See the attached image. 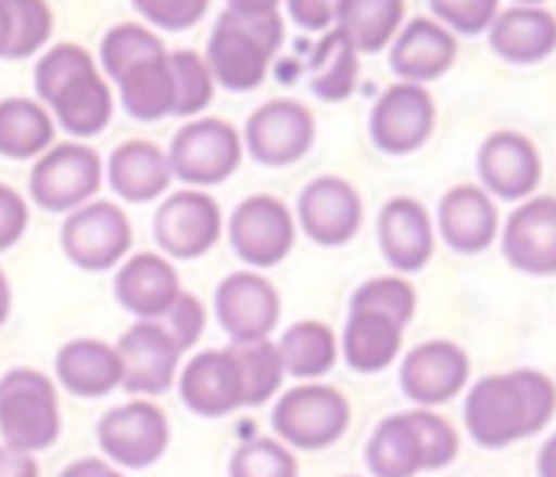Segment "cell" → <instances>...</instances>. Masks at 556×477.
I'll return each mask as SVG.
<instances>
[{
    "instance_id": "6da1fadb",
    "label": "cell",
    "mask_w": 556,
    "mask_h": 477,
    "mask_svg": "<svg viewBox=\"0 0 556 477\" xmlns=\"http://www.w3.org/2000/svg\"><path fill=\"white\" fill-rule=\"evenodd\" d=\"M37 102L53 115V121L86 141L102 134L115 115L112 82L102 76L99 63L79 43L50 47L34 69Z\"/></svg>"
},
{
    "instance_id": "7a4b0ae2",
    "label": "cell",
    "mask_w": 556,
    "mask_h": 477,
    "mask_svg": "<svg viewBox=\"0 0 556 477\" xmlns=\"http://www.w3.org/2000/svg\"><path fill=\"white\" fill-rule=\"evenodd\" d=\"M556 412V386L536 370L484 376L465 399V428L484 448H504L540 431Z\"/></svg>"
},
{
    "instance_id": "3957f363",
    "label": "cell",
    "mask_w": 556,
    "mask_h": 477,
    "mask_svg": "<svg viewBox=\"0 0 556 477\" xmlns=\"http://www.w3.org/2000/svg\"><path fill=\"white\" fill-rule=\"evenodd\" d=\"M286 21L282 14H232L223 11L206 40V69L216 86L229 92H252L265 82L275 53L282 50Z\"/></svg>"
},
{
    "instance_id": "277c9868",
    "label": "cell",
    "mask_w": 556,
    "mask_h": 477,
    "mask_svg": "<svg viewBox=\"0 0 556 477\" xmlns=\"http://www.w3.org/2000/svg\"><path fill=\"white\" fill-rule=\"evenodd\" d=\"M458 454V431L448 418L413 409L383 418L367 441V467L374 477H416L439 470Z\"/></svg>"
},
{
    "instance_id": "5b68a950",
    "label": "cell",
    "mask_w": 556,
    "mask_h": 477,
    "mask_svg": "<svg viewBox=\"0 0 556 477\" xmlns=\"http://www.w3.org/2000/svg\"><path fill=\"white\" fill-rule=\"evenodd\" d=\"M63 431L53 376L17 366L0 376V438L17 451H47Z\"/></svg>"
},
{
    "instance_id": "8992f818",
    "label": "cell",
    "mask_w": 556,
    "mask_h": 477,
    "mask_svg": "<svg viewBox=\"0 0 556 477\" xmlns=\"http://www.w3.org/2000/svg\"><path fill=\"white\" fill-rule=\"evenodd\" d=\"M170 177L184 180L190 190L226 183L242 164V134L226 118H190L164 151Z\"/></svg>"
},
{
    "instance_id": "52a82bcc",
    "label": "cell",
    "mask_w": 556,
    "mask_h": 477,
    "mask_svg": "<svg viewBox=\"0 0 556 477\" xmlns=\"http://www.w3.org/2000/svg\"><path fill=\"white\" fill-rule=\"evenodd\" d=\"M351 425V402L341 389L325 383H302L271 409V428L282 444L302 451L331 448Z\"/></svg>"
},
{
    "instance_id": "ba28073f",
    "label": "cell",
    "mask_w": 556,
    "mask_h": 477,
    "mask_svg": "<svg viewBox=\"0 0 556 477\" xmlns=\"http://www.w3.org/2000/svg\"><path fill=\"white\" fill-rule=\"evenodd\" d=\"M226 232L239 262H245L255 272V269H275L289 259V253L295 249L299 222L289 203L268 193H255L232 209Z\"/></svg>"
},
{
    "instance_id": "9c48e42d",
    "label": "cell",
    "mask_w": 556,
    "mask_h": 477,
    "mask_svg": "<svg viewBox=\"0 0 556 477\" xmlns=\"http://www.w3.org/2000/svg\"><path fill=\"white\" fill-rule=\"evenodd\" d=\"M105 180V164L83 141L53 144L30 170V199L47 212H73L86 206Z\"/></svg>"
},
{
    "instance_id": "30bf717a",
    "label": "cell",
    "mask_w": 556,
    "mask_h": 477,
    "mask_svg": "<svg viewBox=\"0 0 556 477\" xmlns=\"http://www.w3.org/2000/svg\"><path fill=\"white\" fill-rule=\"evenodd\" d=\"M60 243L66 259L83 272H109L128 259L131 219L118 203L89 199L63 222Z\"/></svg>"
},
{
    "instance_id": "8fae6325",
    "label": "cell",
    "mask_w": 556,
    "mask_h": 477,
    "mask_svg": "<svg viewBox=\"0 0 556 477\" xmlns=\"http://www.w3.org/2000/svg\"><path fill=\"white\" fill-rule=\"evenodd\" d=\"M315 134L318 125L308 105L299 99H271L249 115L242 128V147L265 167H289L312 151Z\"/></svg>"
},
{
    "instance_id": "7c38bea8",
    "label": "cell",
    "mask_w": 556,
    "mask_h": 477,
    "mask_svg": "<svg viewBox=\"0 0 556 477\" xmlns=\"http://www.w3.org/2000/svg\"><path fill=\"white\" fill-rule=\"evenodd\" d=\"M96 438L112 464L141 470L164 457L170 441V425L157 402L131 399L99 418Z\"/></svg>"
},
{
    "instance_id": "4fadbf2b",
    "label": "cell",
    "mask_w": 556,
    "mask_h": 477,
    "mask_svg": "<svg viewBox=\"0 0 556 477\" xmlns=\"http://www.w3.org/2000/svg\"><path fill=\"white\" fill-rule=\"evenodd\" d=\"M223 235L219 203L206 190H177L154 212V243L164 256L190 262L206 256Z\"/></svg>"
},
{
    "instance_id": "5bb4252c",
    "label": "cell",
    "mask_w": 556,
    "mask_h": 477,
    "mask_svg": "<svg viewBox=\"0 0 556 477\" xmlns=\"http://www.w3.org/2000/svg\"><path fill=\"white\" fill-rule=\"evenodd\" d=\"M435 131V99L426 86L396 82L370 112V141L393 157L419 151Z\"/></svg>"
},
{
    "instance_id": "9a60e30c",
    "label": "cell",
    "mask_w": 556,
    "mask_h": 477,
    "mask_svg": "<svg viewBox=\"0 0 556 477\" xmlns=\"http://www.w3.org/2000/svg\"><path fill=\"white\" fill-rule=\"evenodd\" d=\"M213 314L232 344L268 340L282 314L275 285L258 272H232L219 282L213 295Z\"/></svg>"
},
{
    "instance_id": "2e32d148",
    "label": "cell",
    "mask_w": 556,
    "mask_h": 477,
    "mask_svg": "<svg viewBox=\"0 0 556 477\" xmlns=\"http://www.w3.org/2000/svg\"><path fill=\"white\" fill-rule=\"evenodd\" d=\"M295 219L318 246H348L364 225V199L344 177H315L295 206Z\"/></svg>"
},
{
    "instance_id": "e0dca14e",
    "label": "cell",
    "mask_w": 556,
    "mask_h": 477,
    "mask_svg": "<svg viewBox=\"0 0 556 477\" xmlns=\"http://www.w3.org/2000/svg\"><path fill=\"white\" fill-rule=\"evenodd\" d=\"M118 357H122V389L135 396H161L177 383L180 373V357L184 350L174 344V337L164 331L161 321H135L122 340H118Z\"/></svg>"
},
{
    "instance_id": "ac0fdd59",
    "label": "cell",
    "mask_w": 556,
    "mask_h": 477,
    "mask_svg": "<svg viewBox=\"0 0 556 477\" xmlns=\"http://www.w3.org/2000/svg\"><path fill=\"white\" fill-rule=\"evenodd\" d=\"M180 402L203 418H219L245 405L242 370L232 347L203 350L177 373Z\"/></svg>"
},
{
    "instance_id": "d6986e66",
    "label": "cell",
    "mask_w": 556,
    "mask_h": 477,
    "mask_svg": "<svg viewBox=\"0 0 556 477\" xmlns=\"http://www.w3.org/2000/svg\"><path fill=\"white\" fill-rule=\"evenodd\" d=\"M380 253L393 272L413 275L429 266L435 253V225L429 209L413 196H393L383 203L377 219Z\"/></svg>"
},
{
    "instance_id": "ffe728a7",
    "label": "cell",
    "mask_w": 556,
    "mask_h": 477,
    "mask_svg": "<svg viewBox=\"0 0 556 477\" xmlns=\"http://www.w3.org/2000/svg\"><path fill=\"white\" fill-rule=\"evenodd\" d=\"M504 259L527 275H556V196L523 199L501 235Z\"/></svg>"
},
{
    "instance_id": "44dd1931",
    "label": "cell",
    "mask_w": 556,
    "mask_h": 477,
    "mask_svg": "<svg viewBox=\"0 0 556 477\" xmlns=\"http://www.w3.org/2000/svg\"><path fill=\"white\" fill-rule=\"evenodd\" d=\"M478 177L484 193L501 199H527L543 177V164L530 138L517 131H494L478 151Z\"/></svg>"
},
{
    "instance_id": "7402d4cb",
    "label": "cell",
    "mask_w": 556,
    "mask_h": 477,
    "mask_svg": "<svg viewBox=\"0 0 556 477\" xmlns=\"http://www.w3.org/2000/svg\"><path fill=\"white\" fill-rule=\"evenodd\" d=\"M465 383H468V357L452 340H426L413 347L400 366L403 392L422 409L448 402L465 389Z\"/></svg>"
},
{
    "instance_id": "603a6c76",
    "label": "cell",
    "mask_w": 556,
    "mask_h": 477,
    "mask_svg": "<svg viewBox=\"0 0 556 477\" xmlns=\"http://www.w3.org/2000/svg\"><path fill=\"white\" fill-rule=\"evenodd\" d=\"M184 295L177 269L157 253H135L115 272V298L138 321H157Z\"/></svg>"
},
{
    "instance_id": "cb8c5ba5",
    "label": "cell",
    "mask_w": 556,
    "mask_h": 477,
    "mask_svg": "<svg viewBox=\"0 0 556 477\" xmlns=\"http://www.w3.org/2000/svg\"><path fill=\"white\" fill-rule=\"evenodd\" d=\"M458 56V40L442 24L429 17H416L403 24L396 40L390 43V69L400 76V82L426 86L432 79H442Z\"/></svg>"
},
{
    "instance_id": "d4e9b609",
    "label": "cell",
    "mask_w": 556,
    "mask_h": 477,
    "mask_svg": "<svg viewBox=\"0 0 556 477\" xmlns=\"http://www.w3.org/2000/svg\"><path fill=\"white\" fill-rule=\"evenodd\" d=\"M439 235L462 256L484 253L497 235V209L491 196L471 183L452 186L439 199Z\"/></svg>"
},
{
    "instance_id": "484cf974",
    "label": "cell",
    "mask_w": 556,
    "mask_h": 477,
    "mask_svg": "<svg viewBox=\"0 0 556 477\" xmlns=\"http://www.w3.org/2000/svg\"><path fill=\"white\" fill-rule=\"evenodd\" d=\"M491 53L514 66H533L556 53V17L543 8L497 11L488 27Z\"/></svg>"
},
{
    "instance_id": "4316f807",
    "label": "cell",
    "mask_w": 556,
    "mask_h": 477,
    "mask_svg": "<svg viewBox=\"0 0 556 477\" xmlns=\"http://www.w3.org/2000/svg\"><path fill=\"white\" fill-rule=\"evenodd\" d=\"M122 357L115 347L96 337H79L56 353V383L83 399H102L122 386Z\"/></svg>"
},
{
    "instance_id": "83f0119b",
    "label": "cell",
    "mask_w": 556,
    "mask_h": 477,
    "mask_svg": "<svg viewBox=\"0 0 556 477\" xmlns=\"http://www.w3.org/2000/svg\"><path fill=\"white\" fill-rule=\"evenodd\" d=\"M105 177H109L112 193H118L128 203H151L161 193H167L174 180L167 154L154 141H144V138L118 144L109 154Z\"/></svg>"
},
{
    "instance_id": "f1b7e54d",
    "label": "cell",
    "mask_w": 556,
    "mask_h": 477,
    "mask_svg": "<svg viewBox=\"0 0 556 477\" xmlns=\"http://www.w3.org/2000/svg\"><path fill=\"white\" fill-rule=\"evenodd\" d=\"M400 347H403V324L400 321H393L387 314H377V311L351 308L338 350L344 353V363L354 373H380V370H387L396 360Z\"/></svg>"
},
{
    "instance_id": "f546056e",
    "label": "cell",
    "mask_w": 556,
    "mask_h": 477,
    "mask_svg": "<svg viewBox=\"0 0 556 477\" xmlns=\"http://www.w3.org/2000/svg\"><path fill=\"white\" fill-rule=\"evenodd\" d=\"M56 121L53 115L27 95H14L0 102V157L30 160L53 147Z\"/></svg>"
},
{
    "instance_id": "4dcf8cb0",
    "label": "cell",
    "mask_w": 556,
    "mask_h": 477,
    "mask_svg": "<svg viewBox=\"0 0 556 477\" xmlns=\"http://www.w3.org/2000/svg\"><path fill=\"white\" fill-rule=\"evenodd\" d=\"M406 21V0H341L338 30L357 53L387 50Z\"/></svg>"
},
{
    "instance_id": "1f68e13d",
    "label": "cell",
    "mask_w": 556,
    "mask_h": 477,
    "mask_svg": "<svg viewBox=\"0 0 556 477\" xmlns=\"http://www.w3.org/2000/svg\"><path fill=\"white\" fill-rule=\"evenodd\" d=\"M361 53L351 47V40L331 27L328 34H321L312 63H308V89L312 95H318L321 102H344L354 95L357 89V76H361Z\"/></svg>"
},
{
    "instance_id": "d6a6232c",
    "label": "cell",
    "mask_w": 556,
    "mask_h": 477,
    "mask_svg": "<svg viewBox=\"0 0 556 477\" xmlns=\"http://www.w3.org/2000/svg\"><path fill=\"white\" fill-rule=\"evenodd\" d=\"M115 89L125 112L138 121H161L174 115V76L167 53L131 66L122 79H115Z\"/></svg>"
},
{
    "instance_id": "836d02e7",
    "label": "cell",
    "mask_w": 556,
    "mask_h": 477,
    "mask_svg": "<svg viewBox=\"0 0 556 477\" xmlns=\"http://www.w3.org/2000/svg\"><path fill=\"white\" fill-rule=\"evenodd\" d=\"M278 360H282V370L312 383L318 376H325L334 363H338V337L328 324L321 321H299L292 324L282 340L275 344Z\"/></svg>"
},
{
    "instance_id": "e575fe53",
    "label": "cell",
    "mask_w": 556,
    "mask_h": 477,
    "mask_svg": "<svg viewBox=\"0 0 556 477\" xmlns=\"http://www.w3.org/2000/svg\"><path fill=\"white\" fill-rule=\"evenodd\" d=\"M167 47L157 37V30L144 27V24H115L99 47V69L109 82L122 79L131 66L164 56Z\"/></svg>"
},
{
    "instance_id": "d590c367",
    "label": "cell",
    "mask_w": 556,
    "mask_h": 477,
    "mask_svg": "<svg viewBox=\"0 0 556 477\" xmlns=\"http://www.w3.org/2000/svg\"><path fill=\"white\" fill-rule=\"evenodd\" d=\"M170 76H174V115L193 118L206 112L216 95V82L206 69V60L197 50H174L167 53Z\"/></svg>"
},
{
    "instance_id": "8d00e7d4",
    "label": "cell",
    "mask_w": 556,
    "mask_h": 477,
    "mask_svg": "<svg viewBox=\"0 0 556 477\" xmlns=\"http://www.w3.org/2000/svg\"><path fill=\"white\" fill-rule=\"evenodd\" d=\"M239 370H242V386H245V405H262L271 399L286 379L282 360L271 340H249V344H229Z\"/></svg>"
},
{
    "instance_id": "74e56055",
    "label": "cell",
    "mask_w": 556,
    "mask_h": 477,
    "mask_svg": "<svg viewBox=\"0 0 556 477\" xmlns=\"http://www.w3.org/2000/svg\"><path fill=\"white\" fill-rule=\"evenodd\" d=\"M11 11V47L8 60L37 56L53 34V11L47 0H4Z\"/></svg>"
},
{
    "instance_id": "f35d334b",
    "label": "cell",
    "mask_w": 556,
    "mask_h": 477,
    "mask_svg": "<svg viewBox=\"0 0 556 477\" xmlns=\"http://www.w3.org/2000/svg\"><path fill=\"white\" fill-rule=\"evenodd\" d=\"M229 477H299V461L278 438H252L232 451Z\"/></svg>"
},
{
    "instance_id": "ab89813d",
    "label": "cell",
    "mask_w": 556,
    "mask_h": 477,
    "mask_svg": "<svg viewBox=\"0 0 556 477\" xmlns=\"http://www.w3.org/2000/svg\"><path fill=\"white\" fill-rule=\"evenodd\" d=\"M351 308L387 314V318H393V321H400L406 327L413 321V314H416V288L403 275H380V279L364 282L354 292Z\"/></svg>"
},
{
    "instance_id": "60d3db41",
    "label": "cell",
    "mask_w": 556,
    "mask_h": 477,
    "mask_svg": "<svg viewBox=\"0 0 556 477\" xmlns=\"http://www.w3.org/2000/svg\"><path fill=\"white\" fill-rule=\"evenodd\" d=\"M131 8L141 14L144 27L180 34V30L197 27L206 17L210 0H131Z\"/></svg>"
},
{
    "instance_id": "b9f144b4",
    "label": "cell",
    "mask_w": 556,
    "mask_h": 477,
    "mask_svg": "<svg viewBox=\"0 0 556 477\" xmlns=\"http://www.w3.org/2000/svg\"><path fill=\"white\" fill-rule=\"evenodd\" d=\"M435 24L458 37H478L497 17V0H429Z\"/></svg>"
},
{
    "instance_id": "7bdbcfd3",
    "label": "cell",
    "mask_w": 556,
    "mask_h": 477,
    "mask_svg": "<svg viewBox=\"0 0 556 477\" xmlns=\"http://www.w3.org/2000/svg\"><path fill=\"white\" fill-rule=\"evenodd\" d=\"M161 324H164V331L174 337V344L187 353L200 337H203V327H206V308L200 305V298L197 295H180L174 305H170V311L164 314V318H157Z\"/></svg>"
},
{
    "instance_id": "ee69618b",
    "label": "cell",
    "mask_w": 556,
    "mask_h": 477,
    "mask_svg": "<svg viewBox=\"0 0 556 477\" xmlns=\"http://www.w3.org/2000/svg\"><path fill=\"white\" fill-rule=\"evenodd\" d=\"M27 225H30V206H27L24 193H17L8 183H0V253L14 249L24 238Z\"/></svg>"
},
{
    "instance_id": "f6af8a7d",
    "label": "cell",
    "mask_w": 556,
    "mask_h": 477,
    "mask_svg": "<svg viewBox=\"0 0 556 477\" xmlns=\"http://www.w3.org/2000/svg\"><path fill=\"white\" fill-rule=\"evenodd\" d=\"M289 17L312 34H328L338 24L341 0H286Z\"/></svg>"
},
{
    "instance_id": "bcb514c9",
    "label": "cell",
    "mask_w": 556,
    "mask_h": 477,
    "mask_svg": "<svg viewBox=\"0 0 556 477\" xmlns=\"http://www.w3.org/2000/svg\"><path fill=\"white\" fill-rule=\"evenodd\" d=\"M0 477H40V464L27 451L0 444Z\"/></svg>"
},
{
    "instance_id": "7dc6e473",
    "label": "cell",
    "mask_w": 556,
    "mask_h": 477,
    "mask_svg": "<svg viewBox=\"0 0 556 477\" xmlns=\"http://www.w3.org/2000/svg\"><path fill=\"white\" fill-rule=\"evenodd\" d=\"M60 477H128V474L118 470V467H115L112 461H105V457H79V461L66 464Z\"/></svg>"
},
{
    "instance_id": "c3c4849f",
    "label": "cell",
    "mask_w": 556,
    "mask_h": 477,
    "mask_svg": "<svg viewBox=\"0 0 556 477\" xmlns=\"http://www.w3.org/2000/svg\"><path fill=\"white\" fill-rule=\"evenodd\" d=\"M226 4H229L226 11H232V14L255 17V14H275L282 0H226Z\"/></svg>"
},
{
    "instance_id": "681fc988",
    "label": "cell",
    "mask_w": 556,
    "mask_h": 477,
    "mask_svg": "<svg viewBox=\"0 0 556 477\" xmlns=\"http://www.w3.org/2000/svg\"><path fill=\"white\" fill-rule=\"evenodd\" d=\"M536 470H540V477H556V435L543 444V451L536 457Z\"/></svg>"
},
{
    "instance_id": "f907efd6",
    "label": "cell",
    "mask_w": 556,
    "mask_h": 477,
    "mask_svg": "<svg viewBox=\"0 0 556 477\" xmlns=\"http://www.w3.org/2000/svg\"><path fill=\"white\" fill-rule=\"evenodd\" d=\"M8 47H11V11L0 0V60H8Z\"/></svg>"
},
{
    "instance_id": "816d5d0a",
    "label": "cell",
    "mask_w": 556,
    "mask_h": 477,
    "mask_svg": "<svg viewBox=\"0 0 556 477\" xmlns=\"http://www.w3.org/2000/svg\"><path fill=\"white\" fill-rule=\"evenodd\" d=\"M8 318H11V282H8L4 269H0V327L8 324Z\"/></svg>"
},
{
    "instance_id": "f5cc1de1",
    "label": "cell",
    "mask_w": 556,
    "mask_h": 477,
    "mask_svg": "<svg viewBox=\"0 0 556 477\" xmlns=\"http://www.w3.org/2000/svg\"><path fill=\"white\" fill-rule=\"evenodd\" d=\"M517 4H520V8H540L543 0H517Z\"/></svg>"
}]
</instances>
